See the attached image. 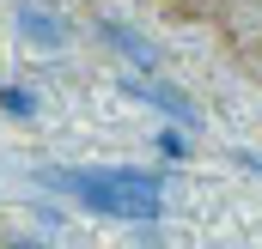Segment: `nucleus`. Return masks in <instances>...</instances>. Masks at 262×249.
<instances>
[{
	"label": "nucleus",
	"mask_w": 262,
	"mask_h": 249,
	"mask_svg": "<svg viewBox=\"0 0 262 249\" xmlns=\"http://www.w3.org/2000/svg\"><path fill=\"white\" fill-rule=\"evenodd\" d=\"M43 110V97L31 91V85H0V116H12V122H31Z\"/></svg>",
	"instance_id": "nucleus-5"
},
{
	"label": "nucleus",
	"mask_w": 262,
	"mask_h": 249,
	"mask_svg": "<svg viewBox=\"0 0 262 249\" xmlns=\"http://www.w3.org/2000/svg\"><path fill=\"white\" fill-rule=\"evenodd\" d=\"M12 24H18V37L25 43H37V49H67V37H73V24H67L55 6H37V0H18L12 6Z\"/></svg>",
	"instance_id": "nucleus-4"
},
{
	"label": "nucleus",
	"mask_w": 262,
	"mask_h": 249,
	"mask_svg": "<svg viewBox=\"0 0 262 249\" xmlns=\"http://www.w3.org/2000/svg\"><path fill=\"white\" fill-rule=\"evenodd\" d=\"M116 91H122V97H140L146 110H159L165 122H177V128H195V122H201L195 97H189L183 85L159 79V73H122V79H116Z\"/></svg>",
	"instance_id": "nucleus-2"
},
{
	"label": "nucleus",
	"mask_w": 262,
	"mask_h": 249,
	"mask_svg": "<svg viewBox=\"0 0 262 249\" xmlns=\"http://www.w3.org/2000/svg\"><path fill=\"white\" fill-rule=\"evenodd\" d=\"M92 37H98L110 55H122L128 67H140V73H159V43H152L140 24H128V18H92Z\"/></svg>",
	"instance_id": "nucleus-3"
},
{
	"label": "nucleus",
	"mask_w": 262,
	"mask_h": 249,
	"mask_svg": "<svg viewBox=\"0 0 262 249\" xmlns=\"http://www.w3.org/2000/svg\"><path fill=\"white\" fill-rule=\"evenodd\" d=\"M37 183L79 201L98 219H122V225H152L165 213V177L159 170H128V164H61V170H37Z\"/></svg>",
	"instance_id": "nucleus-1"
},
{
	"label": "nucleus",
	"mask_w": 262,
	"mask_h": 249,
	"mask_svg": "<svg viewBox=\"0 0 262 249\" xmlns=\"http://www.w3.org/2000/svg\"><path fill=\"white\" fill-rule=\"evenodd\" d=\"M152 146H159V158H165V164H183V158H189V128L165 122L159 134H152Z\"/></svg>",
	"instance_id": "nucleus-6"
},
{
	"label": "nucleus",
	"mask_w": 262,
	"mask_h": 249,
	"mask_svg": "<svg viewBox=\"0 0 262 249\" xmlns=\"http://www.w3.org/2000/svg\"><path fill=\"white\" fill-rule=\"evenodd\" d=\"M6 249H37V243H6Z\"/></svg>",
	"instance_id": "nucleus-7"
}]
</instances>
